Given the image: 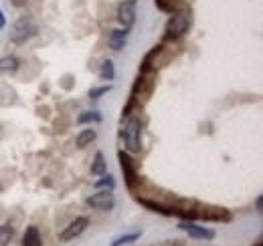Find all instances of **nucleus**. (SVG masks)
<instances>
[{
    "label": "nucleus",
    "mask_w": 263,
    "mask_h": 246,
    "mask_svg": "<svg viewBox=\"0 0 263 246\" xmlns=\"http://www.w3.org/2000/svg\"><path fill=\"white\" fill-rule=\"evenodd\" d=\"M4 25H6V18H4V12H2V8H0V31L4 29Z\"/></svg>",
    "instance_id": "26"
},
{
    "label": "nucleus",
    "mask_w": 263,
    "mask_h": 246,
    "mask_svg": "<svg viewBox=\"0 0 263 246\" xmlns=\"http://www.w3.org/2000/svg\"><path fill=\"white\" fill-rule=\"evenodd\" d=\"M87 226H89V218H87V216H79V218H75L73 222H69L65 228H63V232L59 234V240H61V242H69V240L77 238L79 234L85 232Z\"/></svg>",
    "instance_id": "10"
},
{
    "label": "nucleus",
    "mask_w": 263,
    "mask_h": 246,
    "mask_svg": "<svg viewBox=\"0 0 263 246\" xmlns=\"http://www.w3.org/2000/svg\"><path fill=\"white\" fill-rule=\"evenodd\" d=\"M154 246H184V244H182V240H164V242L154 244Z\"/></svg>",
    "instance_id": "23"
},
{
    "label": "nucleus",
    "mask_w": 263,
    "mask_h": 246,
    "mask_svg": "<svg viewBox=\"0 0 263 246\" xmlns=\"http://www.w3.org/2000/svg\"><path fill=\"white\" fill-rule=\"evenodd\" d=\"M21 69V59L14 57V55H6L0 59V73L2 75H12Z\"/></svg>",
    "instance_id": "12"
},
{
    "label": "nucleus",
    "mask_w": 263,
    "mask_h": 246,
    "mask_svg": "<svg viewBox=\"0 0 263 246\" xmlns=\"http://www.w3.org/2000/svg\"><path fill=\"white\" fill-rule=\"evenodd\" d=\"M191 23H193V16H191V10L189 8L176 10L174 14H170V18L166 23L164 38L166 40H176V38L184 36L189 32V29H191Z\"/></svg>",
    "instance_id": "2"
},
{
    "label": "nucleus",
    "mask_w": 263,
    "mask_h": 246,
    "mask_svg": "<svg viewBox=\"0 0 263 246\" xmlns=\"http://www.w3.org/2000/svg\"><path fill=\"white\" fill-rule=\"evenodd\" d=\"M96 137H98V131L96 129H83L79 135H77V139H75V144H77V148H87V146H91L93 141H96Z\"/></svg>",
    "instance_id": "14"
},
{
    "label": "nucleus",
    "mask_w": 263,
    "mask_h": 246,
    "mask_svg": "<svg viewBox=\"0 0 263 246\" xmlns=\"http://www.w3.org/2000/svg\"><path fill=\"white\" fill-rule=\"evenodd\" d=\"M122 139L126 144L128 154L142 152V121H140V117H128V121L122 129Z\"/></svg>",
    "instance_id": "4"
},
{
    "label": "nucleus",
    "mask_w": 263,
    "mask_h": 246,
    "mask_svg": "<svg viewBox=\"0 0 263 246\" xmlns=\"http://www.w3.org/2000/svg\"><path fill=\"white\" fill-rule=\"evenodd\" d=\"M114 77H116V67H114V63L107 59V61L101 63L99 79H101V81H114Z\"/></svg>",
    "instance_id": "16"
},
{
    "label": "nucleus",
    "mask_w": 263,
    "mask_h": 246,
    "mask_svg": "<svg viewBox=\"0 0 263 246\" xmlns=\"http://www.w3.org/2000/svg\"><path fill=\"white\" fill-rule=\"evenodd\" d=\"M128 34H130V29H116V31H109V36H107V45L114 49V51H122L128 43Z\"/></svg>",
    "instance_id": "11"
},
{
    "label": "nucleus",
    "mask_w": 263,
    "mask_h": 246,
    "mask_svg": "<svg viewBox=\"0 0 263 246\" xmlns=\"http://www.w3.org/2000/svg\"><path fill=\"white\" fill-rule=\"evenodd\" d=\"M140 236H142V232H130V234H122V236H118L114 242L109 246H126V244H132V242H136V240H140Z\"/></svg>",
    "instance_id": "18"
},
{
    "label": "nucleus",
    "mask_w": 263,
    "mask_h": 246,
    "mask_svg": "<svg viewBox=\"0 0 263 246\" xmlns=\"http://www.w3.org/2000/svg\"><path fill=\"white\" fill-rule=\"evenodd\" d=\"M21 246H43V238L36 226H29L25 236H23V244Z\"/></svg>",
    "instance_id": "13"
},
{
    "label": "nucleus",
    "mask_w": 263,
    "mask_h": 246,
    "mask_svg": "<svg viewBox=\"0 0 263 246\" xmlns=\"http://www.w3.org/2000/svg\"><path fill=\"white\" fill-rule=\"evenodd\" d=\"M0 190H2V188H0Z\"/></svg>",
    "instance_id": "28"
},
{
    "label": "nucleus",
    "mask_w": 263,
    "mask_h": 246,
    "mask_svg": "<svg viewBox=\"0 0 263 246\" xmlns=\"http://www.w3.org/2000/svg\"><path fill=\"white\" fill-rule=\"evenodd\" d=\"M36 34H39V25L34 23L31 16H21L10 27V40L14 45H25L31 38H34Z\"/></svg>",
    "instance_id": "3"
},
{
    "label": "nucleus",
    "mask_w": 263,
    "mask_h": 246,
    "mask_svg": "<svg viewBox=\"0 0 263 246\" xmlns=\"http://www.w3.org/2000/svg\"><path fill=\"white\" fill-rule=\"evenodd\" d=\"M105 172H107V161H105L103 154L98 152L96 157H93V163H91V174L93 176H103Z\"/></svg>",
    "instance_id": "15"
},
{
    "label": "nucleus",
    "mask_w": 263,
    "mask_h": 246,
    "mask_svg": "<svg viewBox=\"0 0 263 246\" xmlns=\"http://www.w3.org/2000/svg\"><path fill=\"white\" fill-rule=\"evenodd\" d=\"M12 238H14V228L10 224H2L0 226V246H8Z\"/></svg>",
    "instance_id": "19"
},
{
    "label": "nucleus",
    "mask_w": 263,
    "mask_h": 246,
    "mask_svg": "<svg viewBox=\"0 0 263 246\" xmlns=\"http://www.w3.org/2000/svg\"><path fill=\"white\" fill-rule=\"evenodd\" d=\"M198 220H206V222H231L233 214L227 208H219V206H197Z\"/></svg>",
    "instance_id": "5"
},
{
    "label": "nucleus",
    "mask_w": 263,
    "mask_h": 246,
    "mask_svg": "<svg viewBox=\"0 0 263 246\" xmlns=\"http://www.w3.org/2000/svg\"><path fill=\"white\" fill-rule=\"evenodd\" d=\"M251 246H263V238H261V236H259V238H257V240H255V242H253Z\"/></svg>",
    "instance_id": "27"
},
{
    "label": "nucleus",
    "mask_w": 263,
    "mask_h": 246,
    "mask_svg": "<svg viewBox=\"0 0 263 246\" xmlns=\"http://www.w3.org/2000/svg\"><path fill=\"white\" fill-rule=\"evenodd\" d=\"M178 228L182 230V232H186L191 238H195V240H215V230H211V228H204V226H197L195 224V220H182L180 224H178Z\"/></svg>",
    "instance_id": "8"
},
{
    "label": "nucleus",
    "mask_w": 263,
    "mask_h": 246,
    "mask_svg": "<svg viewBox=\"0 0 263 246\" xmlns=\"http://www.w3.org/2000/svg\"><path fill=\"white\" fill-rule=\"evenodd\" d=\"M99 121H101L99 111H83V113L77 117V123H79V125H85V123H99Z\"/></svg>",
    "instance_id": "20"
},
{
    "label": "nucleus",
    "mask_w": 263,
    "mask_h": 246,
    "mask_svg": "<svg viewBox=\"0 0 263 246\" xmlns=\"http://www.w3.org/2000/svg\"><path fill=\"white\" fill-rule=\"evenodd\" d=\"M111 91V85H101V87H93V89H89V99H99V97H103V95H107V93Z\"/></svg>",
    "instance_id": "22"
},
{
    "label": "nucleus",
    "mask_w": 263,
    "mask_h": 246,
    "mask_svg": "<svg viewBox=\"0 0 263 246\" xmlns=\"http://www.w3.org/2000/svg\"><path fill=\"white\" fill-rule=\"evenodd\" d=\"M87 204H89L93 210L109 212V210H114V206H116V198H114L111 190H99V192L91 194V196L87 198Z\"/></svg>",
    "instance_id": "6"
},
{
    "label": "nucleus",
    "mask_w": 263,
    "mask_h": 246,
    "mask_svg": "<svg viewBox=\"0 0 263 246\" xmlns=\"http://www.w3.org/2000/svg\"><path fill=\"white\" fill-rule=\"evenodd\" d=\"M96 188L98 190H114L116 188V180H114V176H109V174H103V178L96 182Z\"/></svg>",
    "instance_id": "21"
},
{
    "label": "nucleus",
    "mask_w": 263,
    "mask_h": 246,
    "mask_svg": "<svg viewBox=\"0 0 263 246\" xmlns=\"http://www.w3.org/2000/svg\"><path fill=\"white\" fill-rule=\"evenodd\" d=\"M154 2H156V6H158L162 12H166V14H174L176 10L184 8V6H180L176 0H154Z\"/></svg>",
    "instance_id": "17"
},
{
    "label": "nucleus",
    "mask_w": 263,
    "mask_h": 246,
    "mask_svg": "<svg viewBox=\"0 0 263 246\" xmlns=\"http://www.w3.org/2000/svg\"><path fill=\"white\" fill-rule=\"evenodd\" d=\"M261 202H263V200H261V196H257V200H255V208H257V212H259V214H261V212H263V210H261V208H263V206H261Z\"/></svg>",
    "instance_id": "25"
},
{
    "label": "nucleus",
    "mask_w": 263,
    "mask_h": 246,
    "mask_svg": "<svg viewBox=\"0 0 263 246\" xmlns=\"http://www.w3.org/2000/svg\"><path fill=\"white\" fill-rule=\"evenodd\" d=\"M154 85H156V73H140L138 75V79H136V83L132 87L130 101H128V105L124 109L126 117H130L134 107H142L150 99V95L154 91Z\"/></svg>",
    "instance_id": "1"
},
{
    "label": "nucleus",
    "mask_w": 263,
    "mask_h": 246,
    "mask_svg": "<svg viewBox=\"0 0 263 246\" xmlns=\"http://www.w3.org/2000/svg\"><path fill=\"white\" fill-rule=\"evenodd\" d=\"M27 2H29V0H10V4H12V6H16V8H23Z\"/></svg>",
    "instance_id": "24"
},
{
    "label": "nucleus",
    "mask_w": 263,
    "mask_h": 246,
    "mask_svg": "<svg viewBox=\"0 0 263 246\" xmlns=\"http://www.w3.org/2000/svg\"><path fill=\"white\" fill-rule=\"evenodd\" d=\"M118 159H120V166H122V172H124V178H126V184L130 190L136 188V184L140 182V176H138V168H136V161L130 157L128 152H120L118 154Z\"/></svg>",
    "instance_id": "7"
},
{
    "label": "nucleus",
    "mask_w": 263,
    "mask_h": 246,
    "mask_svg": "<svg viewBox=\"0 0 263 246\" xmlns=\"http://www.w3.org/2000/svg\"><path fill=\"white\" fill-rule=\"evenodd\" d=\"M138 16V0H122L118 6V20L122 23L124 29H132Z\"/></svg>",
    "instance_id": "9"
}]
</instances>
